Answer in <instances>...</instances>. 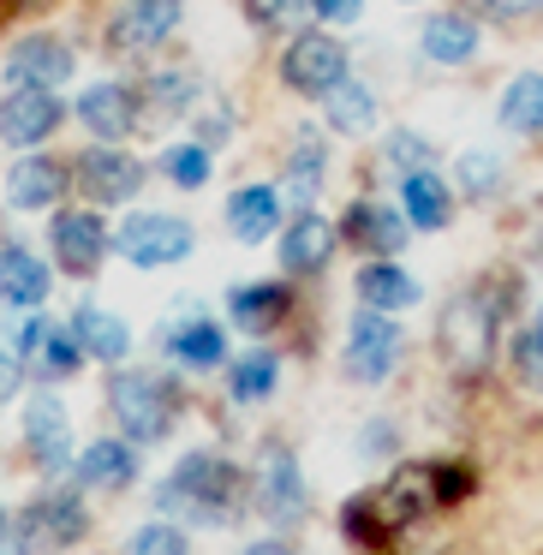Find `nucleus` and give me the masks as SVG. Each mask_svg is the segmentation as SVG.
<instances>
[{
    "label": "nucleus",
    "mask_w": 543,
    "mask_h": 555,
    "mask_svg": "<svg viewBox=\"0 0 543 555\" xmlns=\"http://www.w3.org/2000/svg\"><path fill=\"white\" fill-rule=\"evenodd\" d=\"M257 507H263L269 519H281V526H293V519H305V478L299 466H293V454L281 442H269L263 454H257Z\"/></svg>",
    "instance_id": "obj_8"
},
{
    "label": "nucleus",
    "mask_w": 543,
    "mask_h": 555,
    "mask_svg": "<svg viewBox=\"0 0 543 555\" xmlns=\"http://www.w3.org/2000/svg\"><path fill=\"white\" fill-rule=\"evenodd\" d=\"M78 478H85L90 490H132V483H138V448L102 436V442L85 448V460H78Z\"/></svg>",
    "instance_id": "obj_20"
},
{
    "label": "nucleus",
    "mask_w": 543,
    "mask_h": 555,
    "mask_svg": "<svg viewBox=\"0 0 543 555\" xmlns=\"http://www.w3.org/2000/svg\"><path fill=\"white\" fill-rule=\"evenodd\" d=\"M430 490H436V502H460V495L471 490V472L460 466V460H454V466H436L430 472Z\"/></svg>",
    "instance_id": "obj_37"
},
{
    "label": "nucleus",
    "mask_w": 543,
    "mask_h": 555,
    "mask_svg": "<svg viewBox=\"0 0 543 555\" xmlns=\"http://www.w3.org/2000/svg\"><path fill=\"white\" fill-rule=\"evenodd\" d=\"M18 376H25V371H18V359H7V352H0V400L18 395Z\"/></svg>",
    "instance_id": "obj_43"
},
{
    "label": "nucleus",
    "mask_w": 543,
    "mask_h": 555,
    "mask_svg": "<svg viewBox=\"0 0 543 555\" xmlns=\"http://www.w3.org/2000/svg\"><path fill=\"white\" fill-rule=\"evenodd\" d=\"M305 7H311V0H251V13L263 18V25H299Z\"/></svg>",
    "instance_id": "obj_38"
},
{
    "label": "nucleus",
    "mask_w": 543,
    "mask_h": 555,
    "mask_svg": "<svg viewBox=\"0 0 543 555\" xmlns=\"http://www.w3.org/2000/svg\"><path fill=\"white\" fill-rule=\"evenodd\" d=\"M0 526H7V519H0Z\"/></svg>",
    "instance_id": "obj_47"
},
{
    "label": "nucleus",
    "mask_w": 543,
    "mask_h": 555,
    "mask_svg": "<svg viewBox=\"0 0 543 555\" xmlns=\"http://www.w3.org/2000/svg\"><path fill=\"white\" fill-rule=\"evenodd\" d=\"M161 352H168L173 364H185V371H216V364L228 359V347H221V328L209 323V317H185V323H168V335H161Z\"/></svg>",
    "instance_id": "obj_16"
},
{
    "label": "nucleus",
    "mask_w": 543,
    "mask_h": 555,
    "mask_svg": "<svg viewBox=\"0 0 543 555\" xmlns=\"http://www.w3.org/2000/svg\"><path fill=\"white\" fill-rule=\"evenodd\" d=\"M54 287V275L42 269L37 251H25V245H0V299L7 305H42Z\"/></svg>",
    "instance_id": "obj_17"
},
{
    "label": "nucleus",
    "mask_w": 543,
    "mask_h": 555,
    "mask_svg": "<svg viewBox=\"0 0 543 555\" xmlns=\"http://www.w3.org/2000/svg\"><path fill=\"white\" fill-rule=\"evenodd\" d=\"M61 192H66V168L49 162V156H25V162H13V173H7V197H13L18 209H49Z\"/></svg>",
    "instance_id": "obj_22"
},
{
    "label": "nucleus",
    "mask_w": 543,
    "mask_h": 555,
    "mask_svg": "<svg viewBox=\"0 0 543 555\" xmlns=\"http://www.w3.org/2000/svg\"><path fill=\"white\" fill-rule=\"evenodd\" d=\"M538 328H543V311H538Z\"/></svg>",
    "instance_id": "obj_46"
},
{
    "label": "nucleus",
    "mask_w": 543,
    "mask_h": 555,
    "mask_svg": "<svg viewBox=\"0 0 543 555\" xmlns=\"http://www.w3.org/2000/svg\"><path fill=\"white\" fill-rule=\"evenodd\" d=\"M400 364V323L395 311H371L364 305L347 323V376L352 383H388V371Z\"/></svg>",
    "instance_id": "obj_4"
},
{
    "label": "nucleus",
    "mask_w": 543,
    "mask_h": 555,
    "mask_svg": "<svg viewBox=\"0 0 543 555\" xmlns=\"http://www.w3.org/2000/svg\"><path fill=\"white\" fill-rule=\"evenodd\" d=\"M228 311H233V323H240V328H251V335H269V328H281V323H287V311H293V293L281 287V281H257V287H233Z\"/></svg>",
    "instance_id": "obj_21"
},
{
    "label": "nucleus",
    "mask_w": 543,
    "mask_h": 555,
    "mask_svg": "<svg viewBox=\"0 0 543 555\" xmlns=\"http://www.w3.org/2000/svg\"><path fill=\"white\" fill-rule=\"evenodd\" d=\"M460 185H466L471 197H495L502 192V156H490V150H466V156L454 162Z\"/></svg>",
    "instance_id": "obj_33"
},
{
    "label": "nucleus",
    "mask_w": 543,
    "mask_h": 555,
    "mask_svg": "<svg viewBox=\"0 0 543 555\" xmlns=\"http://www.w3.org/2000/svg\"><path fill=\"white\" fill-rule=\"evenodd\" d=\"M328 257H335V228L316 209H299V221L281 240V269L287 275H316V269H328Z\"/></svg>",
    "instance_id": "obj_15"
},
{
    "label": "nucleus",
    "mask_w": 543,
    "mask_h": 555,
    "mask_svg": "<svg viewBox=\"0 0 543 555\" xmlns=\"http://www.w3.org/2000/svg\"><path fill=\"white\" fill-rule=\"evenodd\" d=\"M311 7H316V13H323V18H340V25L364 13V0H311Z\"/></svg>",
    "instance_id": "obj_41"
},
{
    "label": "nucleus",
    "mask_w": 543,
    "mask_h": 555,
    "mask_svg": "<svg viewBox=\"0 0 543 555\" xmlns=\"http://www.w3.org/2000/svg\"><path fill=\"white\" fill-rule=\"evenodd\" d=\"M61 126V102H54V90H25L13 85V96L0 102V138L7 144H42V138Z\"/></svg>",
    "instance_id": "obj_13"
},
{
    "label": "nucleus",
    "mask_w": 543,
    "mask_h": 555,
    "mask_svg": "<svg viewBox=\"0 0 543 555\" xmlns=\"http://www.w3.org/2000/svg\"><path fill=\"white\" fill-rule=\"evenodd\" d=\"M245 555H287V550H281V543H251Z\"/></svg>",
    "instance_id": "obj_45"
},
{
    "label": "nucleus",
    "mask_w": 543,
    "mask_h": 555,
    "mask_svg": "<svg viewBox=\"0 0 543 555\" xmlns=\"http://www.w3.org/2000/svg\"><path fill=\"white\" fill-rule=\"evenodd\" d=\"M0 555H25V543H18L13 526H0Z\"/></svg>",
    "instance_id": "obj_44"
},
{
    "label": "nucleus",
    "mask_w": 543,
    "mask_h": 555,
    "mask_svg": "<svg viewBox=\"0 0 543 555\" xmlns=\"http://www.w3.org/2000/svg\"><path fill=\"white\" fill-rule=\"evenodd\" d=\"M323 102H328V126L347 132V138H359V132H371V126H376V96L364 85H335Z\"/></svg>",
    "instance_id": "obj_30"
},
{
    "label": "nucleus",
    "mask_w": 543,
    "mask_h": 555,
    "mask_svg": "<svg viewBox=\"0 0 543 555\" xmlns=\"http://www.w3.org/2000/svg\"><path fill=\"white\" fill-rule=\"evenodd\" d=\"M340 233H347L359 251H376V257H388V251L406 245V221H400V209H388V204H352L347 221H340Z\"/></svg>",
    "instance_id": "obj_18"
},
{
    "label": "nucleus",
    "mask_w": 543,
    "mask_h": 555,
    "mask_svg": "<svg viewBox=\"0 0 543 555\" xmlns=\"http://www.w3.org/2000/svg\"><path fill=\"white\" fill-rule=\"evenodd\" d=\"M25 448L42 472L66 466V454H73V418H66V406L54 395H37L25 406Z\"/></svg>",
    "instance_id": "obj_12"
},
{
    "label": "nucleus",
    "mask_w": 543,
    "mask_h": 555,
    "mask_svg": "<svg viewBox=\"0 0 543 555\" xmlns=\"http://www.w3.org/2000/svg\"><path fill=\"white\" fill-rule=\"evenodd\" d=\"M108 406H114V424L126 430V442H161V436L173 430V400L150 371H120L114 376Z\"/></svg>",
    "instance_id": "obj_2"
},
{
    "label": "nucleus",
    "mask_w": 543,
    "mask_h": 555,
    "mask_svg": "<svg viewBox=\"0 0 543 555\" xmlns=\"http://www.w3.org/2000/svg\"><path fill=\"white\" fill-rule=\"evenodd\" d=\"M185 102H192V78H185V73H173V78H156V108H161V114L185 108Z\"/></svg>",
    "instance_id": "obj_39"
},
{
    "label": "nucleus",
    "mask_w": 543,
    "mask_h": 555,
    "mask_svg": "<svg viewBox=\"0 0 543 555\" xmlns=\"http://www.w3.org/2000/svg\"><path fill=\"white\" fill-rule=\"evenodd\" d=\"M156 507L192 519V526H233L240 507H245V478H240V466L221 460V454H185L180 466L161 478Z\"/></svg>",
    "instance_id": "obj_1"
},
{
    "label": "nucleus",
    "mask_w": 543,
    "mask_h": 555,
    "mask_svg": "<svg viewBox=\"0 0 543 555\" xmlns=\"http://www.w3.org/2000/svg\"><path fill=\"white\" fill-rule=\"evenodd\" d=\"M275 376H281V359L275 352H245L240 364H233V400H263L269 388H275Z\"/></svg>",
    "instance_id": "obj_32"
},
{
    "label": "nucleus",
    "mask_w": 543,
    "mask_h": 555,
    "mask_svg": "<svg viewBox=\"0 0 543 555\" xmlns=\"http://www.w3.org/2000/svg\"><path fill=\"white\" fill-rule=\"evenodd\" d=\"M73 335L85 340V352H90V359H102V364H114V359L132 352V328H126L114 311H102V305H78V311H73Z\"/></svg>",
    "instance_id": "obj_24"
},
{
    "label": "nucleus",
    "mask_w": 543,
    "mask_h": 555,
    "mask_svg": "<svg viewBox=\"0 0 543 555\" xmlns=\"http://www.w3.org/2000/svg\"><path fill=\"white\" fill-rule=\"evenodd\" d=\"M323 168H328L323 138H299V144H293V162H287V192L299 197V209H311V197L323 192Z\"/></svg>",
    "instance_id": "obj_31"
},
{
    "label": "nucleus",
    "mask_w": 543,
    "mask_h": 555,
    "mask_svg": "<svg viewBox=\"0 0 543 555\" xmlns=\"http://www.w3.org/2000/svg\"><path fill=\"white\" fill-rule=\"evenodd\" d=\"M161 173H168L173 185H185V192H197V185L209 180V150H204V144H173V150H161Z\"/></svg>",
    "instance_id": "obj_34"
},
{
    "label": "nucleus",
    "mask_w": 543,
    "mask_h": 555,
    "mask_svg": "<svg viewBox=\"0 0 543 555\" xmlns=\"http://www.w3.org/2000/svg\"><path fill=\"white\" fill-rule=\"evenodd\" d=\"M228 228L240 245H257L269 240V233L281 228V197L269 192V185H245V192L228 197Z\"/></svg>",
    "instance_id": "obj_23"
},
{
    "label": "nucleus",
    "mask_w": 543,
    "mask_h": 555,
    "mask_svg": "<svg viewBox=\"0 0 543 555\" xmlns=\"http://www.w3.org/2000/svg\"><path fill=\"white\" fill-rule=\"evenodd\" d=\"M180 7L185 0H126L120 25H114V42H120V49H150V42H161L180 25Z\"/></svg>",
    "instance_id": "obj_19"
},
{
    "label": "nucleus",
    "mask_w": 543,
    "mask_h": 555,
    "mask_svg": "<svg viewBox=\"0 0 543 555\" xmlns=\"http://www.w3.org/2000/svg\"><path fill=\"white\" fill-rule=\"evenodd\" d=\"M13 531H18V543H25V550L54 555V550H66V543L85 538V531H90V514H85V502H78V495L49 490V495H37V502H30L25 514L13 519Z\"/></svg>",
    "instance_id": "obj_5"
},
{
    "label": "nucleus",
    "mask_w": 543,
    "mask_h": 555,
    "mask_svg": "<svg viewBox=\"0 0 543 555\" xmlns=\"http://www.w3.org/2000/svg\"><path fill=\"white\" fill-rule=\"evenodd\" d=\"M514 371H519V383H526V388H538V395H543V328H531V335L514 340Z\"/></svg>",
    "instance_id": "obj_36"
},
{
    "label": "nucleus",
    "mask_w": 543,
    "mask_h": 555,
    "mask_svg": "<svg viewBox=\"0 0 543 555\" xmlns=\"http://www.w3.org/2000/svg\"><path fill=\"white\" fill-rule=\"evenodd\" d=\"M483 7H490L495 18H526V13H538L543 0H483Z\"/></svg>",
    "instance_id": "obj_42"
},
{
    "label": "nucleus",
    "mask_w": 543,
    "mask_h": 555,
    "mask_svg": "<svg viewBox=\"0 0 543 555\" xmlns=\"http://www.w3.org/2000/svg\"><path fill=\"white\" fill-rule=\"evenodd\" d=\"M400 204H406V221H412V228H442V221H448V185L436 180L430 168H424V173H406V185H400Z\"/></svg>",
    "instance_id": "obj_27"
},
{
    "label": "nucleus",
    "mask_w": 543,
    "mask_h": 555,
    "mask_svg": "<svg viewBox=\"0 0 543 555\" xmlns=\"http://www.w3.org/2000/svg\"><path fill=\"white\" fill-rule=\"evenodd\" d=\"M424 54H430V61H442V66L471 61V54H478V30H471V18L436 13L430 25H424Z\"/></svg>",
    "instance_id": "obj_26"
},
{
    "label": "nucleus",
    "mask_w": 543,
    "mask_h": 555,
    "mask_svg": "<svg viewBox=\"0 0 543 555\" xmlns=\"http://www.w3.org/2000/svg\"><path fill=\"white\" fill-rule=\"evenodd\" d=\"M502 126L507 132H543V73H519L502 96Z\"/></svg>",
    "instance_id": "obj_28"
},
{
    "label": "nucleus",
    "mask_w": 543,
    "mask_h": 555,
    "mask_svg": "<svg viewBox=\"0 0 543 555\" xmlns=\"http://www.w3.org/2000/svg\"><path fill=\"white\" fill-rule=\"evenodd\" d=\"M436 340H442V352L460 364V371H483L490 352H495V305L483 299V293H460V299H448Z\"/></svg>",
    "instance_id": "obj_3"
},
{
    "label": "nucleus",
    "mask_w": 543,
    "mask_h": 555,
    "mask_svg": "<svg viewBox=\"0 0 543 555\" xmlns=\"http://www.w3.org/2000/svg\"><path fill=\"white\" fill-rule=\"evenodd\" d=\"M78 120L102 138V144H120V138L138 132V96L126 85H90L78 96Z\"/></svg>",
    "instance_id": "obj_14"
},
{
    "label": "nucleus",
    "mask_w": 543,
    "mask_h": 555,
    "mask_svg": "<svg viewBox=\"0 0 543 555\" xmlns=\"http://www.w3.org/2000/svg\"><path fill=\"white\" fill-rule=\"evenodd\" d=\"M126 555H192V543H185V531H180V526L156 519V526H144L132 543H126Z\"/></svg>",
    "instance_id": "obj_35"
},
{
    "label": "nucleus",
    "mask_w": 543,
    "mask_h": 555,
    "mask_svg": "<svg viewBox=\"0 0 543 555\" xmlns=\"http://www.w3.org/2000/svg\"><path fill=\"white\" fill-rule=\"evenodd\" d=\"M114 251L138 269H161V263H180L192 251V228L180 216H126L114 228Z\"/></svg>",
    "instance_id": "obj_6"
},
{
    "label": "nucleus",
    "mask_w": 543,
    "mask_h": 555,
    "mask_svg": "<svg viewBox=\"0 0 543 555\" xmlns=\"http://www.w3.org/2000/svg\"><path fill=\"white\" fill-rule=\"evenodd\" d=\"M388 156L406 162L412 173H424V162H430V144H424V138H412V132H400V138H388Z\"/></svg>",
    "instance_id": "obj_40"
},
{
    "label": "nucleus",
    "mask_w": 543,
    "mask_h": 555,
    "mask_svg": "<svg viewBox=\"0 0 543 555\" xmlns=\"http://www.w3.org/2000/svg\"><path fill=\"white\" fill-rule=\"evenodd\" d=\"M281 78H287L299 96H328L335 85H347V49H340L335 37L305 30V37L287 49V61H281Z\"/></svg>",
    "instance_id": "obj_7"
},
{
    "label": "nucleus",
    "mask_w": 543,
    "mask_h": 555,
    "mask_svg": "<svg viewBox=\"0 0 543 555\" xmlns=\"http://www.w3.org/2000/svg\"><path fill=\"white\" fill-rule=\"evenodd\" d=\"M78 364H85V340L73 335V323H49L42 347L30 352V371L37 376H73Z\"/></svg>",
    "instance_id": "obj_29"
},
{
    "label": "nucleus",
    "mask_w": 543,
    "mask_h": 555,
    "mask_svg": "<svg viewBox=\"0 0 543 555\" xmlns=\"http://www.w3.org/2000/svg\"><path fill=\"white\" fill-rule=\"evenodd\" d=\"M49 240H54V257H61L66 275H96L102 257H108V228H102L90 209H66V216H54Z\"/></svg>",
    "instance_id": "obj_9"
},
{
    "label": "nucleus",
    "mask_w": 543,
    "mask_h": 555,
    "mask_svg": "<svg viewBox=\"0 0 543 555\" xmlns=\"http://www.w3.org/2000/svg\"><path fill=\"white\" fill-rule=\"evenodd\" d=\"M73 49H66L61 37H18L13 54H7V78L25 90H54L73 78Z\"/></svg>",
    "instance_id": "obj_10"
},
{
    "label": "nucleus",
    "mask_w": 543,
    "mask_h": 555,
    "mask_svg": "<svg viewBox=\"0 0 543 555\" xmlns=\"http://www.w3.org/2000/svg\"><path fill=\"white\" fill-rule=\"evenodd\" d=\"M359 299L371 305V311H406V305L418 299V281L395 263H371V269H359Z\"/></svg>",
    "instance_id": "obj_25"
},
{
    "label": "nucleus",
    "mask_w": 543,
    "mask_h": 555,
    "mask_svg": "<svg viewBox=\"0 0 543 555\" xmlns=\"http://www.w3.org/2000/svg\"><path fill=\"white\" fill-rule=\"evenodd\" d=\"M78 185H85V197H96V204H126V197H138V185H144V162H132L126 150H85L78 156Z\"/></svg>",
    "instance_id": "obj_11"
}]
</instances>
